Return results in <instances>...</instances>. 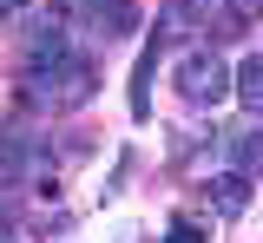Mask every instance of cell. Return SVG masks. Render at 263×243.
<instances>
[{
    "instance_id": "obj_1",
    "label": "cell",
    "mask_w": 263,
    "mask_h": 243,
    "mask_svg": "<svg viewBox=\"0 0 263 243\" xmlns=\"http://www.w3.org/2000/svg\"><path fill=\"white\" fill-rule=\"evenodd\" d=\"M99 92V66L86 59V53H72L60 33L53 39H40L27 53V105L33 112H79V105Z\"/></svg>"
},
{
    "instance_id": "obj_2",
    "label": "cell",
    "mask_w": 263,
    "mask_h": 243,
    "mask_svg": "<svg viewBox=\"0 0 263 243\" xmlns=\"http://www.w3.org/2000/svg\"><path fill=\"white\" fill-rule=\"evenodd\" d=\"M171 86H178V99L191 105V112H211V105H224L237 92V72L217 59V46H191L178 59V72H171Z\"/></svg>"
},
{
    "instance_id": "obj_3",
    "label": "cell",
    "mask_w": 263,
    "mask_h": 243,
    "mask_svg": "<svg viewBox=\"0 0 263 243\" xmlns=\"http://www.w3.org/2000/svg\"><path fill=\"white\" fill-rule=\"evenodd\" d=\"M164 46H171V27H158V33L145 39V59H138V79H132V118H145V112H152V72H158Z\"/></svg>"
},
{
    "instance_id": "obj_4",
    "label": "cell",
    "mask_w": 263,
    "mask_h": 243,
    "mask_svg": "<svg viewBox=\"0 0 263 243\" xmlns=\"http://www.w3.org/2000/svg\"><path fill=\"white\" fill-rule=\"evenodd\" d=\"M250 184L257 177H243V171H230L211 184V204H217V217H243V204H250Z\"/></svg>"
},
{
    "instance_id": "obj_5",
    "label": "cell",
    "mask_w": 263,
    "mask_h": 243,
    "mask_svg": "<svg viewBox=\"0 0 263 243\" xmlns=\"http://www.w3.org/2000/svg\"><path fill=\"white\" fill-rule=\"evenodd\" d=\"M237 99L250 105V112H263V53H250V59L237 66Z\"/></svg>"
},
{
    "instance_id": "obj_6",
    "label": "cell",
    "mask_w": 263,
    "mask_h": 243,
    "mask_svg": "<svg viewBox=\"0 0 263 243\" xmlns=\"http://www.w3.org/2000/svg\"><path fill=\"white\" fill-rule=\"evenodd\" d=\"M237 171L263 177V132H243V138H237Z\"/></svg>"
},
{
    "instance_id": "obj_7",
    "label": "cell",
    "mask_w": 263,
    "mask_h": 243,
    "mask_svg": "<svg viewBox=\"0 0 263 243\" xmlns=\"http://www.w3.org/2000/svg\"><path fill=\"white\" fill-rule=\"evenodd\" d=\"M0 7H7V13H13V7H27V0H0Z\"/></svg>"
},
{
    "instance_id": "obj_8",
    "label": "cell",
    "mask_w": 263,
    "mask_h": 243,
    "mask_svg": "<svg viewBox=\"0 0 263 243\" xmlns=\"http://www.w3.org/2000/svg\"><path fill=\"white\" fill-rule=\"evenodd\" d=\"M0 217H7V191H0Z\"/></svg>"
}]
</instances>
